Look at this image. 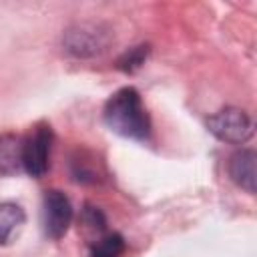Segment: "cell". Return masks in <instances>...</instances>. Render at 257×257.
Listing matches in <instances>:
<instances>
[{
	"mask_svg": "<svg viewBox=\"0 0 257 257\" xmlns=\"http://www.w3.org/2000/svg\"><path fill=\"white\" fill-rule=\"evenodd\" d=\"M52 147V131L46 124L34 128L30 137L22 141V169L30 177H42L48 171Z\"/></svg>",
	"mask_w": 257,
	"mask_h": 257,
	"instance_id": "cell-4",
	"label": "cell"
},
{
	"mask_svg": "<svg viewBox=\"0 0 257 257\" xmlns=\"http://www.w3.org/2000/svg\"><path fill=\"white\" fill-rule=\"evenodd\" d=\"M72 223V205L70 199L58 191L50 189L44 193V209H42V225L44 235L48 239H60Z\"/></svg>",
	"mask_w": 257,
	"mask_h": 257,
	"instance_id": "cell-5",
	"label": "cell"
},
{
	"mask_svg": "<svg viewBox=\"0 0 257 257\" xmlns=\"http://www.w3.org/2000/svg\"><path fill=\"white\" fill-rule=\"evenodd\" d=\"M149 54V46L147 44H141V46H135V48H128L116 62V66L122 70V72H135L147 58Z\"/></svg>",
	"mask_w": 257,
	"mask_h": 257,
	"instance_id": "cell-10",
	"label": "cell"
},
{
	"mask_svg": "<svg viewBox=\"0 0 257 257\" xmlns=\"http://www.w3.org/2000/svg\"><path fill=\"white\" fill-rule=\"evenodd\" d=\"M102 120L104 124L133 141H147L151 137V118L149 112L141 100V94L133 86H124L116 90L102 108Z\"/></svg>",
	"mask_w": 257,
	"mask_h": 257,
	"instance_id": "cell-1",
	"label": "cell"
},
{
	"mask_svg": "<svg viewBox=\"0 0 257 257\" xmlns=\"http://www.w3.org/2000/svg\"><path fill=\"white\" fill-rule=\"evenodd\" d=\"M122 251H124V239L118 233H108L92 245L90 257H118Z\"/></svg>",
	"mask_w": 257,
	"mask_h": 257,
	"instance_id": "cell-9",
	"label": "cell"
},
{
	"mask_svg": "<svg viewBox=\"0 0 257 257\" xmlns=\"http://www.w3.org/2000/svg\"><path fill=\"white\" fill-rule=\"evenodd\" d=\"M26 215L20 205L4 201L0 203V243H8L14 231L24 223Z\"/></svg>",
	"mask_w": 257,
	"mask_h": 257,
	"instance_id": "cell-8",
	"label": "cell"
},
{
	"mask_svg": "<svg viewBox=\"0 0 257 257\" xmlns=\"http://www.w3.org/2000/svg\"><path fill=\"white\" fill-rule=\"evenodd\" d=\"M207 128L211 135H215L223 143L243 145L245 141H249L253 137L255 124L245 110L227 106L207 118Z\"/></svg>",
	"mask_w": 257,
	"mask_h": 257,
	"instance_id": "cell-3",
	"label": "cell"
},
{
	"mask_svg": "<svg viewBox=\"0 0 257 257\" xmlns=\"http://www.w3.org/2000/svg\"><path fill=\"white\" fill-rule=\"evenodd\" d=\"M84 221L90 225V227H98V229H104V215L96 209V207H90V205H86V209H84Z\"/></svg>",
	"mask_w": 257,
	"mask_h": 257,
	"instance_id": "cell-11",
	"label": "cell"
},
{
	"mask_svg": "<svg viewBox=\"0 0 257 257\" xmlns=\"http://www.w3.org/2000/svg\"><path fill=\"white\" fill-rule=\"evenodd\" d=\"M114 42L112 30L102 22H76L62 34V48L74 58H94Z\"/></svg>",
	"mask_w": 257,
	"mask_h": 257,
	"instance_id": "cell-2",
	"label": "cell"
},
{
	"mask_svg": "<svg viewBox=\"0 0 257 257\" xmlns=\"http://www.w3.org/2000/svg\"><path fill=\"white\" fill-rule=\"evenodd\" d=\"M22 169V139L14 135L0 137V175H14Z\"/></svg>",
	"mask_w": 257,
	"mask_h": 257,
	"instance_id": "cell-7",
	"label": "cell"
},
{
	"mask_svg": "<svg viewBox=\"0 0 257 257\" xmlns=\"http://www.w3.org/2000/svg\"><path fill=\"white\" fill-rule=\"evenodd\" d=\"M255 161H257V155L255 151L251 149H241L237 153H233L229 157V163H227V173L231 177V181L241 187L243 191H247L249 195L255 193Z\"/></svg>",
	"mask_w": 257,
	"mask_h": 257,
	"instance_id": "cell-6",
	"label": "cell"
}]
</instances>
